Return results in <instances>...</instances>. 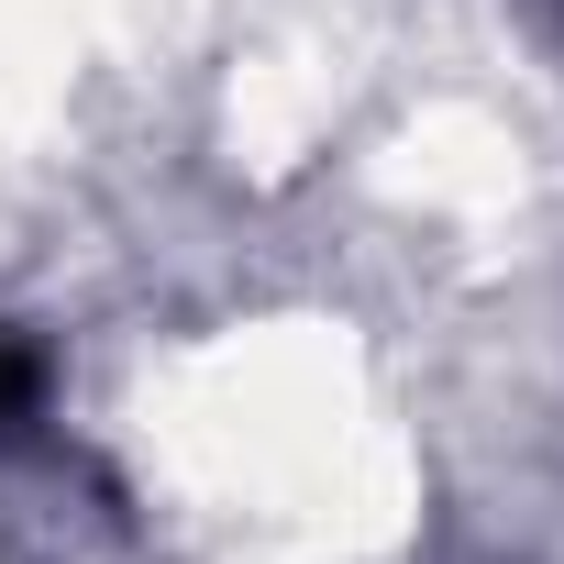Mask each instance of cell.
Returning <instances> with one entry per match:
<instances>
[{
    "label": "cell",
    "instance_id": "cell-1",
    "mask_svg": "<svg viewBox=\"0 0 564 564\" xmlns=\"http://www.w3.org/2000/svg\"><path fill=\"white\" fill-rule=\"evenodd\" d=\"M34 399H45V355H34L23 333H0V432H12Z\"/></svg>",
    "mask_w": 564,
    "mask_h": 564
}]
</instances>
